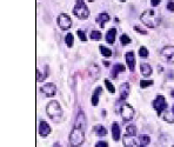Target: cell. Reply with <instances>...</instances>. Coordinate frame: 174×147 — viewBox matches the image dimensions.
Masks as SVG:
<instances>
[{
	"label": "cell",
	"mask_w": 174,
	"mask_h": 147,
	"mask_svg": "<svg viewBox=\"0 0 174 147\" xmlns=\"http://www.w3.org/2000/svg\"><path fill=\"white\" fill-rule=\"evenodd\" d=\"M40 91L48 98H52L57 94V87L54 84H45L44 86H41Z\"/></svg>",
	"instance_id": "9"
},
{
	"label": "cell",
	"mask_w": 174,
	"mask_h": 147,
	"mask_svg": "<svg viewBox=\"0 0 174 147\" xmlns=\"http://www.w3.org/2000/svg\"><path fill=\"white\" fill-rule=\"evenodd\" d=\"M140 71H141V74H142L143 77H146V78H148V77L152 74V72H153L151 65H149V64H146V62L140 64Z\"/></svg>",
	"instance_id": "15"
},
{
	"label": "cell",
	"mask_w": 174,
	"mask_h": 147,
	"mask_svg": "<svg viewBox=\"0 0 174 147\" xmlns=\"http://www.w3.org/2000/svg\"><path fill=\"white\" fill-rule=\"evenodd\" d=\"M84 141H85L84 129L75 126L70 134V145L72 147H79L84 144Z\"/></svg>",
	"instance_id": "3"
},
{
	"label": "cell",
	"mask_w": 174,
	"mask_h": 147,
	"mask_svg": "<svg viewBox=\"0 0 174 147\" xmlns=\"http://www.w3.org/2000/svg\"><path fill=\"white\" fill-rule=\"evenodd\" d=\"M172 147H174V146H172Z\"/></svg>",
	"instance_id": "44"
},
{
	"label": "cell",
	"mask_w": 174,
	"mask_h": 147,
	"mask_svg": "<svg viewBox=\"0 0 174 147\" xmlns=\"http://www.w3.org/2000/svg\"><path fill=\"white\" fill-rule=\"evenodd\" d=\"M120 116H121L122 120L125 122L132 120L133 117H134V110H133V107L131 105H128V104H124L121 106V108H120Z\"/></svg>",
	"instance_id": "5"
},
{
	"label": "cell",
	"mask_w": 174,
	"mask_h": 147,
	"mask_svg": "<svg viewBox=\"0 0 174 147\" xmlns=\"http://www.w3.org/2000/svg\"><path fill=\"white\" fill-rule=\"evenodd\" d=\"M167 10L171 11V12H174V2L173 1H168V2H167Z\"/></svg>",
	"instance_id": "35"
},
{
	"label": "cell",
	"mask_w": 174,
	"mask_h": 147,
	"mask_svg": "<svg viewBox=\"0 0 174 147\" xmlns=\"http://www.w3.org/2000/svg\"><path fill=\"white\" fill-rule=\"evenodd\" d=\"M130 92H131V86H130V84H127V83L121 84V85H120V100H121V101L126 100V99L128 98V95H130Z\"/></svg>",
	"instance_id": "11"
},
{
	"label": "cell",
	"mask_w": 174,
	"mask_h": 147,
	"mask_svg": "<svg viewBox=\"0 0 174 147\" xmlns=\"http://www.w3.org/2000/svg\"><path fill=\"white\" fill-rule=\"evenodd\" d=\"M47 75H48V74H47L46 72H45V73H42L39 68L36 69V80H38V81H42L45 78H47Z\"/></svg>",
	"instance_id": "28"
},
{
	"label": "cell",
	"mask_w": 174,
	"mask_h": 147,
	"mask_svg": "<svg viewBox=\"0 0 174 147\" xmlns=\"http://www.w3.org/2000/svg\"><path fill=\"white\" fill-rule=\"evenodd\" d=\"M140 19H141V21H142L147 27H151V29L158 27V26L160 25V21H161L159 11H158V10H154V8L146 10V11L140 15Z\"/></svg>",
	"instance_id": "1"
},
{
	"label": "cell",
	"mask_w": 174,
	"mask_h": 147,
	"mask_svg": "<svg viewBox=\"0 0 174 147\" xmlns=\"http://www.w3.org/2000/svg\"><path fill=\"white\" fill-rule=\"evenodd\" d=\"M125 71V66L122 64H115L113 67H112V72H111V75L113 79H115L118 77V74L120 72H124Z\"/></svg>",
	"instance_id": "16"
},
{
	"label": "cell",
	"mask_w": 174,
	"mask_h": 147,
	"mask_svg": "<svg viewBox=\"0 0 174 147\" xmlns=\"http://www.w3.org/2000/svg\"><path fill=\"white\" fill-rule=\"evenodd\" d=\"M160 2H161V0H151V4H152L153 7H157Z\"/></svg>",
	"instance_id": "37"
},
{
	"label": "cell",
	"mask_w": 174,
	"mask_h": 147,
	"mask_svg": "<svg viewBox=\"0 0 174 147\" xmlns=\"http://www.w3.org/2000/svg\"><path fill=\"white\" fill-rule=\"evenodd\" d=\"M101 93H103V88L101 87H97L95 91L93 92V95H92V99H91V102H92L93 106H97L99 104V97L101 95Z\"/></svg>",
	"instance_id": "18"
},
{
	"label": "cell",
	"mask_w": 174,
	"mask_h": 147,
	"mask_svg": "<svg viewBox=\"0 0 174 147\" xmlns=\"http://www.w3.org/2000/svg\"><path fill=\"white\" fill-rule=\"evenodd\" d=\"M134 29L137 31V32H139V33H141V34H147V32L145 31V29H139V26H134Z\"/></svg>",
	"instance_id": "36"
},
{
	"label": "cell",
	"mask_w": 174,
	"mask_h": 147,
	"mask_svg": "<svg viewBox=\"0 0 174 147\" xmlns=\"http://www.w3.org/2000/svg\"><path fill=\"white\" fill-rule=\"evenodd\" d=\"M164 119H165L167 122H174V116L172 117L170 113H166V114L164 116Z\"/></svg>",
	"instance_id": "33"
},
{
	"label": "cell",
	"mask_w": 174,
	"mask_h": 147,
	"mask_svg": "<svg viewBox=\"0 0 174 147\" xmlns=\"http://www.w3.org/2000/svg\"><path fill=\"white\" fill-rule=\"evenodd\" d=\"M160 56L166 61L174 62V46H165L160 51Z\"/></svg>",
	"instance_id": "7"
},
{
	"label": "cell",
	"mask_w": 174,
	"mask_h": 147,
	"mask_svg": "<svg viewBox=\"0 0 174 147\" xmlns=\"http://www.w3.org/2000/svg\"><path fill=\"white\" fill-rule=\"evenodd\" d=\"M122 143L125 147H139V143L137 140L133 139V137L128 135V134H125L122 137Z\"/></svg>",
	"instance_id": "13"
},
{
	"label": "cell",
	"mask_w": 174,
	"mask_h": 147,
	"mask_svg": "<svg viewBox=\"0 0 174 147\" xmlns=\"http://www.w3.org/2000/svg\"><path fill=\"white\" fill-rule=\"evenodd\" d=\"M112 137H113L114 141H119V139L121 137V131H120V126L118 125V122H113V125H112Z\"/></svg>",
	"instance_id": "14"
},
{
	"label": "cell",
	"mask_w": 174,
	"mask_h": 147,
	"mask_svg": "<svg viewBox=\"0 0 174 147\" xmlns=\"http://www.w3.org/2000/svg\"><path fill=\"white\" fill-rule=\"evenodd\" d=\"M139 56L141 58H147L148 57V50L145 46H141L139 48Z\"/></svg>",
	"instance_id": "30"
},
{
	"label": "cell",
	"mask_w": 174,
	"mask_h": 147,
	"mask_svg": "<svg viewBox=\"0 0 174 147\" xmlns=\"http://www.w3.org/2000/svg\"><path fill=\"white\" fill-rule=\"evenodd\" d=\"M94 133L98 137H105L107 134V129L105 128L103 125H97V126H94Z\"/></svg>",
	"instance_id": "21"
},
{
	"label": "cell",
	"mask_w": 174,
	"mask_h": 147,
	"mask_svg": "<svg viewBox=\"0 0 174 147\" xmlns=\"http://www.w3.org/2000/svg\"><path fill=\"white\" fill-rule=\"evenodd\" d=\"M171 95H172V97H173V98H174V89H173V91H172V92H171Z\"/></svg>",
	"instance_id": "39"
},
{
	"label": "cell",
	"mask_w": 174,
	"mask_h": 147,
	"mask_svg": "<svg viewBox=\"0 0 174 147\" xmlns=\"http://www.w3.org/2000/svg\"><path fill=\"white\" fill-rule=\"evenodd\" d=\"M76 34H78V37H79V39H80L81 41H86V40H87V37H86L85 32H82L81 29H79V31L76 32Z\"/></svg>",
	"instance_id": "32"
},
{
	"label": "cell",
	"mask_w": 174,
	"mask_h": 147,
	"mask_svg": "<svg viewBox=\"0 0 174 147\" xmlns=\"http://www.w3.org/2000/svg\"><path fill=\"white\" fill-rule=\"evenodd\" d=\"M139 147H146V146H139Z\"/></svg>",
	"instance_id": "43"
},
{
	"label": "cell",
	"mask_w": 174,
	"mask_h": 147,
	"mask_svg": "<svg viewBox=\"0 0 174 147\" xmlns=\"http://www.w3.org/2000/svg\"><path fill=\"white\" fill-rule=\"evenodd\" d=\"M99 50H100V52L103 53V56L104 57H112V51L109 50V48H107L106 46H103V45H100L99 46Z\"/></svg>",
	"instance_id": "24"
},
{
	"label": "cell",
	"mask_w": 174,
	"mask_h": 147,
	"mask_svg": "<svg viewBox=\"0 0 174 147\" xmlns=\"http://www.w3.org/2000/svg\"><path fill=\"white\" fill-rule=\"evenodd\" d=\"M137 127L134 126V125H128L127 126V128H126V134H128V135H131V137H134L135 134H137Z\"/></svg>",
	"instance_id": "23"
},
{
	"label": "cell",
	"mask_w": 174,
	"mask_h": 147,
	"mask_svg": "<svg viewBox=\"0 0 174 147\" xmlns=\"http://www.w3.org/2000/svg\"><path fill=\"white\" fill-rule=\"evenodd\" d=\"M88 1H90V2H92V1H94V0H88Z\"/></svg>",
	"instance_id": "41"
},
{
	"label": "cell",
	"mask_w": 174,
	"mask_h": 147,
	"mask_svg": "<svg viewBox=\"0 0 174 147\" xmlns=\"http://www.w3.org/2000/svg\"><path fill=\"white\" fill-rule=\"evenodd\" d=\"M53 147H61V145H60V144H58V143H57V144H54V146Z\"/></svg>",
	"instance_id": "38"
},
{
	"label": "cell",
	"mask_w": 174,
	"mask_h": 147,
	"mask_svg": "<svg viewBox=\"0 0 174 147\" xmlns=\"http://www.w3.org/2000/svg\"><path fill=\"white\" fill-rule=\"evenodd\" d=\"M105 86L107 87L108 92H109L111 94H114V93H115V87H114V85H113L108 79H105Z\"/></svg>",
	"instance_id": "25"
},
{
	"label": "cell",
	"mask_w": 174,
	"mask_h": 147,
	"mask_svg": "<svg viewBox=\"0 0 174 147\" xmlns=\"http://www.w3.org/2000/svg\"><path fill=\"white\" fill-rule=\"evenodd\" d=\"M73 39H74V37H73L72 33H68V34L65 37V42H66V45H67L68 47H72V45H73Z\"/></svg>",
	"instance_id": "29"
},
{
	"label": "cell",
	"mask_w": 174,
	"mask_h": 147,
	"mask_svg": "<svg viewBox=\"0 0 174 147\" xmlns=\"http://www.w3.org/2000/svg\"><path fill=\"white\" fill-rule=\"evenodd\" d=\"M120 42H121V45H127V44H131V38L127 35V34H121V37H120Z\"/></svg>",
	"instance_id": "27"
},
{
	"label": "cell",
	"mask_w": 174,
	"mask_h": 147,
	"mask_svg": "<svg viewBox=\"0 0 174 147\" xmlns=\"http://www.w3.org/2000/svg\"><path fill=\"white\" fill-rule=\"evenodd\" d=\"M153 107L154 110L158 112V114L160 116L164 111H166L167 108V102H166V99L164 95H158L155 98V100L153 101Z\"/></svg>",
	"instance_id": "6"
},
{
	"label": "cell",
	"mask_w": 174,
	"mask_h": 147,
	"mask_svg": "<svg viewBox=\"0 0 174 147\" xmlns=\"http://www.w3.org/2000/svg\"><path fill=\"white\" fill-rule=\"evenodd\" d=\"M172 112H173V116H174V105H173V108H172Z\"/></svg>",
	"instance_id": "40"
},
{
	"label": "cell",
	"mask_w": 174,
	"mask_h": 147,
	"mask_svg": "<svg viewBox=\"0 0 174 147\" xmlns=\"http://www.w3.org/2000/svg\"><path fill=\"white\" fill-rule=\"evenodd\" d=\"M46 112H47V116L54 122H60V120L63 119V116H64L59 102L55 100H52L48 102V105L46 106Z\"/></svg>",
	"instance_id": "2"
},
{
	"label": "cell",
	"mask_w": 174,
	"mask_h": 147,
	"mask_svg": "<svg viewBox=\"0 0 174 147\" xmlns=\"http://www.w3.org/2000/svg\"><path fill=\"white\" fill-rule=\"evenodd\" d=\"M73 14L75 17H78L79 19H87L90 15V11L86 6V4L84 2V0H76L74 8H73Z\"/></svg>",
	"instance_id": "4"
},
{
	"label": "cell",
	"mask_w": 174,
	"mask_h": 147,
	"mask_svg": "<svg viewBox=\"0 0 174 147\" xmlns=\"http://www.w3.org/2000/svg\"><path fill=\"white\" fill-rule=\"evenodd\" d=\"M109 15L107 14V13H100V14H98V17H97V23L100 25V27H105V24L107 23V21H109Z\"/></svg>",
	"instance_id": "19"
},
{
	"label": "cell",
	"mask_w": 174,
	"mask_h": 147,
	"mask_svg": "<svg viewBox=\"0 0 174 147\" xmlns=\"http://www.w3.org/2000/svg\"><path fill=\"white\" fill-rule=\"evenodd\" d=\"M151 141V138L148 135H140L139 139H138V143H139V146H147Z\"/></svg>",
	"instance_id": "22"
},
{
	"label": "cell",
	"mask_w": 174,
	"mask_h": 147,
	"mask_svg": "<svg viewBox=\"0 0 174 147\" xmlns=\"http://www.w3.org/2000/svg\"><path fill=\"white\" fill-rule=\"evenodd\" d=\"M126 62L128 65L130 71L134 72V69H135V57H134V52L133 51L126 53Z\"/></svg>",
	"instance_id": "12"
},
{
	"label": "cell",
	"mask_w": 174,
	"mask_h": 147,
	"mask_svg": "<svg viewBox=\"0 0 174 147\" xmlns=\"http://www.w3.org/2000/svg\"><path fill=\"white\" fill-rule=\"evenodd\" d=\"M153 84H154L153 80H141V81H140V87H142V88L149 87V86H152Z\"/></svg>",
	"instance_id": "31"
},
{
	"label": "cell",
	"mask_w": 174,
	"mask_h": 147,
	"mask_svg": "<svg viewBox=\"0 0 174 147\" xmlns=\"http://www.w3.org/2000/svg\"><path fill=\"white\" fill-rule=\"evenodd\" d=\"M85 126H86V119H85V116L82 114V112L80 111L78 114V118H76V127H80L84 129Z\"/></svg>",
	"instance_id": "20"
},
{
	"label": "cell",
	"mask_w": 174,
	"mask_h": 147,
	"mask_svg": "<svg viewBox=\"0 0 174 147\" xmlns=\"http://www.w3.org/2000/svg\"><path fill=\"white\" fill-rule=\"evenodd\" d=\"M51 133V127L45 120H40L39 122V134L41 137H47Z\"/></svg>",
	"instance_id": "10"
},
{
	"label": "cell",
	"mask_w": 174,
	"mask_h": 147,
	"mask_svg": "<svg viewBox=\"0 0 174 147\" xmlns=\"http://www.w3.org/2000/svg\"><path fill=\"white\" fill-rule=\"evenodd\" d=\"M120 1H126V0H120Z\"/></svg>",
	"instance_id": "42"
},
{
	"label": "cell",
	"mask_w": 174,
	"mask_h": 147,
	"mask_svg": "<svg viewBox=\"0 0 174 147\" xmlns=\"http://www.w3.org/2000/svg\"><path fill=\"white\" fill-rule=\"evenodd\" d=\"M58 25H59L60 29H68L71 26H72V20H71V18L67 14L61 13V14L58 17Z\"/></svg>",
	"instance_id": "8"
},
{
	"label": "cell",
	"mask_w": 174,
	"mask_h": 147,
	"mask_svg": "<svg viewBox=\"0 0 174 147\" xmlns=\"http://www.w3.org/2000/svg\"><path fill=\"white\" fill-rule=\"evenodd\" d=\"M115 37H116V29H114V27H112V29H108L107 33H106V41L108 44H114Z\"/></svg>",
	"instance_id": "17"
},
{
	"label": "cell",
	"mask_w": 174,
	"mask_h": 147,
	"mask_svg": "<svg viewBox=\"0 0 174 147\" xmlns=\"http://www.w3.org/2000/svg\"><path fill=\"white\" fill-rule=\"evenodd\" d=\"M95 147H108V144L104 140H100V141H98L95 144Z\"/></svg>",
	"instance_id": "34"
},
{
	"label": "cell",
	"mask_w": 174,
	"mask_h": 147,
	"mask_svg": "<svg viewBox=\"0 0 174 147\" xmlns=\"http://www.w3.org/2000/svg\"><path fill=\"white\" fill-rule=\"evenodd\" d=\"M101 37H103V35H101V33H100L99 31H92V32H91V35H90V38H91L92 40H97V41L100 40Z\"/></svg>",
	"instance_id": "26"
}]
</instances>
